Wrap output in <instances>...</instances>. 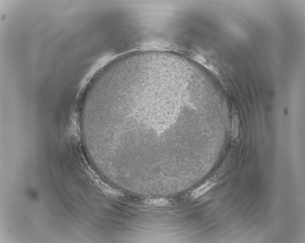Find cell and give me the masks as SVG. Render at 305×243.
Here are the masks:
<instances>
[{"label": "cell", "mask_w": 305, "mask_h": 243, "mask_svg": "<svg viewBox=\"0 0 305 243\" xmlns=\"http://www.w3.org/2000/svg\"><path fill=\"white\" fill-rule=\"evenodd\" d=\"M212 180H209L199 186L192 192L191 196L193 198H198L204 194L215 185Z\"/></svg>", "instance_id": "6da1fadb"}, {"label": "cell", "mask_w": 305, "mask_h": 243, "mask_svg": "<svg viewBox=\"0 0 305 243\" xmlns=\"http://www.w3.org/2000/svg\"><path fill=\"white\" fill-rule=\"evenodd\" d=\"M146 202L150 205L162 206L168 204L169 202L165 199H155L148 200L146 201Z\"/></svg>", "instance_id": "7a4b0ae2"}, {"label": "cell", "mask_w": 305, "mask_h": 243, "mask_svg": "<svg viewBox=\"0 0 305 243\" xmlns=\"http://www.w3.org/2000/svg\"><path fill=\"white\" fill-rule=\"evenodd\" d=\"M233 134L234 137H237V131H238V121L237 117H234L233 119Z\"/></svg>", "instance_id": "3957f363"}]
</instances>
